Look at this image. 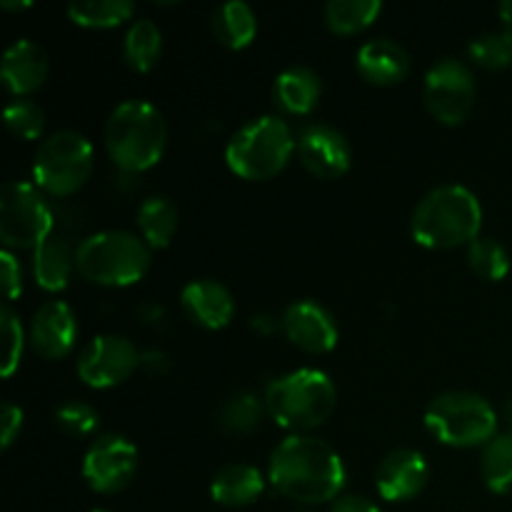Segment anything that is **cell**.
I'll use <instances>...</instances> for the list:
<instances>
[{"label": "cell", "mask_w": 512, "mask_h": 512, "mask_svg": "<svg viewBox=\"0 0 512 512\" xmlns=\"http://www.w3.org/2000/svg\"><path fill=\"white\" fill-rule=\"evenodd\" d=\"M268 480L280 495L295 503H330L345 488V463L325 440L290 435L270 455Z\"/></svg>", "instance_id": "6da1fadb"}, {"label": "cell", "mask_w": 512, "mask_h": 512, "mask_svg": "<svg viewBox=\"0 0 512 512\" xmlns=\"http://www.w3.org/2000/svg\"><path fill=\"white\" fill-rule=\"evenodd\" d=\"M483 205L465 185L433 188L410 215V233L428 250H453L480 238Z\"/></svg>", "instance_id": "7a4b0ae2"}, {"label": "cell", "mask_w": 512, "mask_h": 512, "mask_svg": "<svg viewBox=\"0 0 512 512\" xmlns=\"http://www.w3.org/2000/svg\"><path fill=\"white\" fill-rule=\"evenodd\" d=\"M108 158L125 173H145L160 163L168 145L163 113L148 100L130 98L115 105L103 130Z\"/></svg>", "instance_id": "3957f363"}, {"label": "cell", "mask_w": 512, "mask_h": 512, "mask_svg": "<svg viewBox=\"0 0 512 512\" xmlns=\"http://www.w3.org/2000/svg\"><path fill=\"white\" fill-rule=\"evenodd\" d=\"M263 403L280 428L303 435L305 430L320 428L333 415L338 390L323 370L300 368L270 380Z\"/></svg>", "instance_id": "277c9868"}, {"label": "cell", "mask_w": 512, "mask_h": 512, "mask_svg": "<svg viewBox=\"0 0 512 512\" xmlns=\"http://www.w3.org/2000/svg\"><path fill=\"white\" fill-rule=\"evenodd\" d=\"M150 245L130 230H100L75 248V270L88 283L125 288L145 278L153 255Z\"/></svg>", "instance_id": "5b68a950"}, {"label": "cell", "mask_w": 512, "mask_h": 512, "mask_svg": "<svg viewBox=\"0 0 512 512\" xmlns=\"http://www.w3.org/2000/svg\"><path fill=\"white\" fill-rule=\"evenodd\" d=\"M298 138L280 115H260L233 133L225 148V163L238 178L268 180L290 163Z\"/></svg>", "instance_id": "8992f818"}, {"label": "cell", "mask_w": 512, "mask_h": 512, "mask_svg": "<svg viewBox=\"0 0 512 512\" xmlns=\"http://www.w3.org/2000/svg\"><path fill=\"white\" fill-rule=\"evenodd\" d=\"M500 418L493 405L470 390H450L438 395L425 410V428L438 443L450 448L488 445L498 430Z\"/></svg>", "instance_id": "52a82bcc"}, {"label": "cell", "mask_w": 512, "mask_h": 512, "mask_svg": "<svg viewBox=\"0 0 512 512\" xmlns=\"http://www.w3.org/2000/svg\"><path fill=\"white\" fill-rule=\"evenodd\" d=\"M93 143L78 130H58L40 143L33 160V183L50 195H70L93 173Z\"/></svg>", "instance_id": "ba28073f"}, {"label": "cell", "mask_w": 512, "mask_h": 512, "mask_svg": "<svg viewBox=\"0 0 512 512\" xmlns=\"http://www.w3.org/2000/svg\"><path fill=\"white\" fill-rule=\"evenodd\" d=\"M53 233V213L35 183L13 180L0 193V240L5 250H35Z\"/></svg>", "instance_id": "9c48e42d"}, {"label": "cell", "mask_w": 512, "mask_h": 512, "mask_svg": "<svg viewBox=\"0 0 512 512\" xmlns=\"http://www.w3.org/2000/svg\"><path fill=\"white\" fill-rule=\"evenodd\" d=\"M425 108L438 123L460 125L468 120L478 98L475 75L463 60L440 58L425 73Z\"/></svg>", "instance_id": "30bf717a"}, {"label": "cell", "mask_w": 512, "mask_h": 512, "mask_svg": "<svg viewBox=\"0 0 512 512\" xmlns=\"http://www.w3.org/2000/svg\"><path fill=\"white\" fill-rule=\"evenodd\" d=\"M138 465V448L125 435L105 433L85 450L83 478L95 493H120L133 483Z\"/></svg>", "instance_id": "8fae6325"}, {"label": "cell", "mask_w": 512, "mask_h": 512, "mask_svg": "<svg viewBox=\"0 0 512 512\" xmlns=\"http://www.w3.org/2000/svg\"><path fill=\"white\" fill-rule=\"evenodd\" d=\"M140 363L143 355L125 335H95L80 353L78 375L88 388L105 390L125 383Z\"/></svg>", "instance_id": "7c38bea8"}, {"label": "cell", "mask_w": 512, "mask_h": 512, "mask_svg": "<svg viewBox=\"0 0 512 512\" xmlns=\"http://www.w3.org/2000/svg\"><path fill=\"white\" fill-rule=\"evenodd\" d=\"M300 163L315 178L335 180L345 175L353 165V148L338 128L325 123H313L300 130L298 150Z\"/></svg>", "instance_id": "4fadbf2b"}, {"label": "cell", "mask_w": 512, "mask_h": 512, "mask_svg": "<svg viewBox=\"0 0 512 512\" xmlns=\"http://www.w3.org/2000/svg\"><path fill=\"white\" fill-rule=\"evenodd\" d=\"M280 328L285 338L305 353L325 355L338 345V323L333 313L318 300L305 298L288 305L280 318Z\"/></svg>", "instance_id": "5bb4252c"}, {"label": "cell", "mask_w": 512, "mask_h": 512, "mask_svg": "<svg viewBox=\"0 0 512 512\" xmlns=\"http://www.w3.org/2000/svg\"><path fill=\"white\" fill-rule=\"evenodd\" d=\"M428 480L430 468L425 455L413 448H398L380 460L375 488L388 503H405L423 493Z\"/></svg>", "instance_id": "9a60e30c"}, {"label": "cell", "mask_w": 512, "mask_h": 512, "mask_svg": "<svg viewBox=\"0 0 512 512\" xmlns=\"http://www.w3.org/2000/svg\"><path fill=\"white\" fill-rule=\"evenodd\" d=\"M78 340V320L73 308L63 300H50L35 310L30 320L28 343L40 358L60 360L73 350Z\"/></svg>", "instance_id": "2e32d148"}, {"label": "cell", "mask_w": 512, "mask_h": 512, "mask_svg": "<svg viewBox=\"0 0 512 512\" xmlns=\"http://www.w3.org/2000/svg\"><path fill=\"white\" fill-rule=\"evenodd\" d=\"M48 70V53H45L38 43H33V40L20 38L3 53L0 80H3L5 90H8L10 95L25 98V95L43 88L45 78H48Z\"/></svg>", "instance_id": "e0dca14e"}, {"label": "cell", "mask_w": 512, "mask_h": 512, "mask_svg": "<svg viewBox=\"0 0 512 512\" xmlns=\"http://www.w3.org/2000/svg\"><path fill=\"white\" fill-rule=\"evenodd\" d=\"M183 313L195 325L205 330H220L233 320L235 300L233 293L218 280H193L180 293Z\"/></svg>", "instance_id": "ac0fdd59"}, {"label": "cell", "mask_w": 512, "mask_h": 512, "mask_svg": "<svg viewBox=\"0 0 512 512\" xmlns=\"http://www.w3.org/2000/svg\"><path fill=\"white\" fill-rule=\"evenodd\" d=\"M355 68L368 83L395 85L410 73V55L400 43L390 38H373L355 53Z\"/></svg>", "instance_id": "d6986e66"}, {"label": "cell", "mask_w": 512, "mask_h": 512, "mask_svg": "<svg viewBox=\"0 0 512 512\" xmlns=\"http://www.w3.org/2000/svg\"><path fill=\"white\" fill-rule=\"evenodd\" d=\"M320 93H323L320 75L308 65L285 68L273 83L275 105L288 115H308L318 105Z\"/></svg>", "instance_id": "ffe728a7"}, {"label": "cell", "mask_w": 512, "mask_h": 512, "mask_svg": "<svg viewBox=\"0 0 512 512\" xmlns=\"http://www.w3.org/2000/svg\"><path fill=\"white\" fill-rule=\"evenodd\" d=\"M265 478L255 465L230 463L215 473L210 483V495L218 505L225 508H245L253 505L263 495Z\"/></svg>", "instance_id": "44dd1931"}, {"label": "cell", "mask_w": 512, "mask_h": 512, "mask_svg": "<svg viewBox=\"0 0 512 512\" xmlns=\"http://www.w3.org/2000/svg\"><path fill=\"white\" fill-rule=\"evenodd\" d=\"M75 268V250L65 235L50 233L38 248L33 250V278L48 293H58L68 285L70 273Z\"/></svg>", "instance_id": "7402d4cb"}, {"label": "cell", "mask_w": 512, "mask_h": 512, "mask_svg": "<svg viewBox=\"0 0 512 512\" xmlns=\"http://www.w3.org/2000/svg\"><path fill=\"white\" fill-rule=\"evenodd\" d=\"M213 35L218 38L220 45L230 50H243L258 35V18H255V10L250 8L243 0H230V3L218 5L213 10Z\"/></svg>", "instance_id": "603a6c76"}, {"label": "cell", "mask_w": 512, "mask_h": 512, "mask_svg": "<svg viewBox=\"0 0 512 512\" xmlns=\"http://www.w3.org/2000/svg\"><path fill=\"white\" fill-rule=\"evenodd\" d=\"M180 213L178 205L165 195H150L143 200L138 208V228L140 238L150 245V248H168L170 240L178 233Z\"/></svg>", "instance_id": "cb8c5ba5"}, {"label": "cell", "mask_w": 512, "mask_h": 512, "mask_svg": "<svg viewBox=\"0 0 512 512\" xmlns=\"http://www.w3.org/2000/svg\"><path fill=\"white\" fill-rule=\"evenodd\" d=\"M163 53V33L150 18L133 20L123 40V58L138 73H148L158 65Z\"/></svg>", "instance_id": "d4e9b609"}, {"label": "cell", "mask_w": 512, "mask_h": 512, "mask_svg": "<svg viewBox=\"0 0 512 512\" xmlns=\"http://www.w3.org/2000/svg\"><path fill=\"white\" fill-rule=\"evenodd\" d=\"M133 15V0H75L68 5V18L80 28H115Z\"/></svg>", "instance_id": "484cf974"}, {"label": "cell", "mask_w": 512, "mask_h": 512, "mask_svg": "<svg viewBox=\"0 0 512 512\" xmlns=\"http://www.w3.org/2000/svg\"><path fill=\"white\" fill-rule=\"evenodd\" d=\"M380 13V0H330L325 5V23L335 35H355L373 25Z\"/></svg>", "instance_id": "4316f807"}, {"label": "cell", "mask_w": 512, "mask_h": 512, "mask_svg": "<svg viewBox=\"0 0 512 512\" xmlns=\"http://www.w3.org/2000/svg\"><path fill=\"white\" fill-rule=\"evenodd\" d=\"M480 470L490 493L505 495L512 490V433L503 430L488 445H483Z\"/></svg>", "instance_id": "83f0119b"}, {"label": "cell", "mask_w": 512, "mask_h": 512, "mask_svg": "<svg viewBox=\"0 0 512 512\" xmlns=\"http://www.w3.org/2000/svg\"><path fill=\"white\" fill-rule=\"evenodd\" d=\"M263 415H268L265 403L253 393H238L233 398L225 400V405L218 413L220 428L228 430V433L243 435L253 433L260 423H263Z\"/></svg>", "instance_id": "f1b7e54d"}, {"label": "cell", "mask_w": 512, "mask_h": 512, "mask_svg": "<svg viewBox=\"0 0 512 512\" xmlns=\"http://www.w3.org/2000/svg\"><path fill=\"white\" fill-rule=\"evenodd\" d=\"M468 263L475 275L485 280H503L510 273V253L500 240L483 238L468 245Z\"/></svg>", "instance_id": "f546056e"}, {"label": "cell", "mask_w": 512, "mask_h": 512, "mask_svg": "<svg viewBox=\"0 0 512 512\" xmlns=\"http://www.w3.org/2000/svg\"><path fill=\"white\" fill-rule=\"evenodd\" d=\"M468 55L475 65L488 70L508 68L512 63V35L505 30H490L470 40Z\"/></svg>", "instance_id": "4dcf8cb0"}, {"label": "cell", "mask_w": 512, "mask_h": 512, "mask_svg": "<svg viewBox=\"0 0 512 512\" xmlns=\"http://www.w3.org/2000/svg\"><path fill=\"white\" fill-rule=\"evenodd\" d=\"M3 120L10 133L23 140H38L45 130L43 108L28 98H15L13 103L5 105Z\"/></svg>", "instance_id": "1f68e13d"}, {"label": "cell", "mask_w": 512, "mask_h": 512, "mask_svg": "<svg viewBox=\"0 0 512 512\" xmlns=\"http://www.w3.org/2000/svg\"><path fill=\"white\" fill-rule=\"evenodd\" d=\"M98 413L93 405L80 403V400H68V403L55 408V425L70 438H88L98 428Z\"/></svg>", "instance_id": "d6a6232c"}, {"label": "cell", "mask_w": 512, "mask_h": 512, "mask_svg": "<svg viewBox=\"0 0 512 512\" xmlns=\"http://www.w3.org/2000/svg\"><path fill=\"white\" fill-rule=\"evenodd\" d=\"M0 325H3V338H5V353H3V378H10V375L18 370L20 360H23V348H25V330L23 323H20L18 315L5 305L0 310Z\"/></svg>", "instance_id": "836d02e7"}, {"label": "cell", "mask_w": 512, "mask_h": 512, "mask_svg": "<svg viewBox=\"0 0 512 512\" xmlns=\"http://www.w3.org/2000/svg\"><path fill=\"white\" fill-rule=\"evenodd\" d=\"M0 268H3L5 298L18 300L20 293H23V268H20V260L15 258L13 250L0 253Z\"/></svg>", "instance_id": "e575fe53"}, {"label": "cell", "mask_w": 512, "mask_h": 512, "mask_svg": "<svg viewBox=\"0 0 512 512\" xmlns=\"http://www.w3.org/2000/svg\"><path fill=\"white\" fill-rule=\"evenodd\" d=\"M20 430H23V410L5 400L3 408H0V445H3V450H8L15 443Z\"/></svg>", "instance_id": "d590c367"}, {"label": "cell", "mask_w": 512, "mask_h": 512, "mask_svg": "<svg viewBox=\"0 0 512 512\" xmlns=\"http://www.w3.org/2000/svg\"><path fill=\"white\" fill-rule=\"evenodd\" d=\"M328 512H383L373 500L360 498V495H343L330 505Z\"/></svg>", "instance_id": "8d00e7d4"}, {"label": "cell", "mask_w": 512, "mask_h": 512, "mask_svg": "<svg viewBox=\"0 0 512 512\" xmlns=\"http://www.w3.org/2000/svg\"><path fill=\"white\" fill-rule=\"evenodd\" d=\"M500 20H503V30L508 35H512V0H505L500 5Z\"/></svg>", "instance_id": "74e56055"}, {"label": "cell", "mask_w": 512, "mask_h": 512, "mask_svg": "<svg viewBox=\"0 0 512 512\" xmlns=\"http://www.w3.org/2000/svg\"><path fill=\"white\" fill-rule=\"evenodd\" d=\"M30 5H33L30 0H20V3L18 0H3V3H0V8L3 10H25V8H30Z\"/></svg>", "instance_id": "f35d334b"}, {"label": "cell", "mask_w": 512, "mask_h": 512, "mask_svg": "<svg viewBox=\"0 0 512 512\" xmlns=\"http://www.w3.org/2000/svg\"><path fill=\"white\" fill-rule=\"evenodd\" d=\"M503 423H505V430L512 433V395L505 400V405H503Z\"/></svg>", "instance_id": "ab89813d"}, {"label": "cell", "mask_w": 512, "mask_h": 512, "mask_svg": "<svg viewBox=\"0 0 512 512\" xmlns=\"http://www.w3.org/2000/svg\"><path fill=\"white\" fill-rule=\"evenodd\" d=\"M93 512H110V510H93Z\"/></svg>", "instance_id": "60d3db41"}]
</instances>
